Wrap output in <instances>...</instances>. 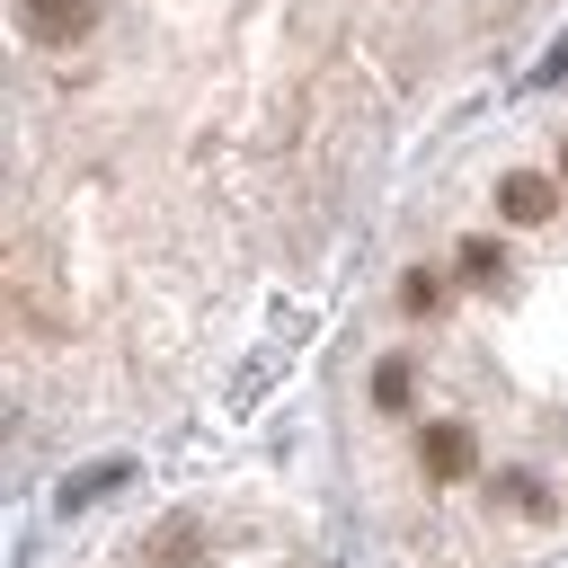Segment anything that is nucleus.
I'll return each mask as SVG.
<instances>
[{
    "instance_id": "7ed1b4c3",
    "label": "nucleus",
    "mask_w": 568,
    "mask_h": 568,
    "mask_svg": "<svg viewBox=\"0 0 568 568\" xmlns=\"http://www.w3.org/2000/svg\"><path fill=\"white\" fill-rule=\"evenodd\" d=\"M497 213H506V222H550V213H559V186L532 178V169H515V178H497Z\"/></svg>"
},
{
    "instance_id": "1a4fd4ad",
    "label": "nucleus",
    "mask_w": 568,
    "mask_h": 568,
    "mask_svg": "<svg viewBox=\"0 0 568 568\" xmlns=\"http://www.w3.org/2000/svg\"><path fill=\"white\" fill-rule=\"evenodd\" d=\"M559 169H568V151H559Z\"/></svg>"
},
{
    "instance_id": "f03ea898",
    "label": "nucleus",
    "mask_w": 568,
    "mask_h": 568,
    "mask_svg": "<svg viewBox=\"0 0 568 568\" xmlns=\"http://www.w3.org/2000/svg\"><path fill=\"white\" fill-rule=\"evenodd\" d=\"M417 462H426V479H462V470L479 462V444H470V426H453V417H435V426L417 435Z\"/></svg>"
},
{
    "instance_id": "20e7f679",
    "label": "nucleus",
    "mask_w": 568,
    "mask_h": 568,
    "mask_svg": "<svg viewBox=\"0 0 568 568\" xmlns=\"http://www.w3.org/2000/svg\"><path fill=\"white\" fill-rule=\"evenodd\" d=\"M195 559H204V524L195 515H169L151 532V550H142V568H195Z\"/></svg>"
},
{
    "instance_id": "423d86ee",
    "label": "nucleus",
    "mask_w": 568,
    "mask_h": 568,
    "mask_svg": "<svg viewBox=\"0 0 568 568\" xmlns=\"http://www.w3.org/2000/svg\"><path fill=\"white\" fill-rule=\"evenodd\" d=\"M399 302H408V311H444V275L408 266V275H399Z\"/></svg>"
},
{
    "instance_id": "f257e3e1",
    "label": "nucleus",
    "mask_w": 568,
    "mask_h": 568,
    "mask_svg": "<svg viewBox=\"0 0 568 568\" xmlns=\"http://www.w3.org/2000/svg\"><path fill=\"white\" fill-rule=\"evenodd\" d=\"M18 27H27V44H80L89 27H98V0H18Z\"/></svg>"
},
{
    "instance_id": "6e6552de",
    "label": "nucleus",
    "mask_w": 568,
    "mask_h": 568,
    "mask_svg": "<svg viewBox=\"0 0 568 568\" xmlns=\"http://www.w3.org/2000/svg\"><path fill=\"white\" fill-rule=\"evenodd\" d=\"M373 399H382V408H408V364H399V355L373 373Z\"/></svg>"
},
{
    "instance_id": "39448f33",
    "label": "nucleus",
    "mask_w": 568,
    "mask_h": 568,
    "mask_svg": "<svg viewBox=\"0 0 568 568\" xmlns=\"http://www.w3.org/2000/svg\"><path fill=\"white\" fill-rule=\"evenodd\" d=\"M453 257H462V284H497V275H506V248H497V240H462Z\"/></svg>"
},
{
    "instance_id": "0eeeda50",
    "label": "nucleus",
    "mask_w": 568,
    "mask_h": 568,
    "mask_svg": "<svg viewBox=\"0 0 568 568\" xmlns=\"http://www.w3.org/2000/svg\"><path fill=\"white\" fill-rule=\"evenodd\" d=\"M506 506H515V515H550V488H541L532 470H506Z\"/></svg>"
}]
</instances>
